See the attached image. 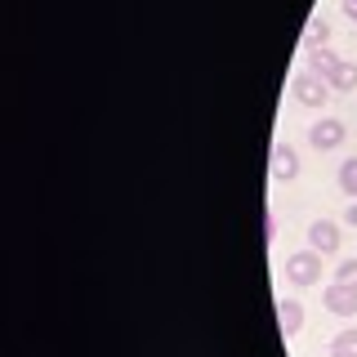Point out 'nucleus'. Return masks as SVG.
I'll use <instances>...</instances> for the list:
<instances>
[{
  "label": "nucleus",
  "mask_w": 357,
  "mask_h": 357,
  "mask_svg": "<svg viewBox=\"0 0 357 357\" xmlns=\"http://www.w3.org/2000/svg\"><path fill=\"white\" fill-rule=\"evenodd\" d=\"M321 250H295L286 259V282L290 286H321Z\"/></svg>",
  "instance_id": "nucleus-1"
},
{
  "label": "nucleus",
  "mask_w": 357,
  "mask_h": 357,
  "mask_svg": "<svg viewBox=\"0 0 357 357\" xmlns=\"http://www.w3.org/2000/svg\"><path fill=\"white\" fill-rule=\"evenodd\" d=\"M290 94H295V103H304V107H326V94H331V85L321 81L317 72H295V81H290Z\"/></svg>",
  "instance_id": "nucleus-2"
},
{
  "label": "nucleus",
  "mask_w": 357,
  "mask_h": 357,
  "mask_svg": "<svg viewBox=\"0 0 357 357\" xmlns=\"http://www.w3.org/2000/svg\"><path fill=\"white\" fill-rule=\"evenodd\" d=\"M344 134H349V130H344L340 116H321V121H312V126H308V143L317 152H331V148H340V143H344Z\"/></svg>",
  "instance_id": "nucleus-3"
},
{
  "label": "nucleus",
  "mask_w": 357,
  "mask_h": 357,
  "mask_svg": "<svg viewBox=\"0 0 357 357\" xmlns=\"http://www.w3.org/2000/svg\"><path fill=\"white\" fill-rule=\"evenodd\" d=\"M321 308L335 312V317H357V286H344V282H335L321 290Z\"/></svg>",
  "instance_id": "nucleus-4"
},
{
  "label": "nucleus",
  "mask_w": 357,
  "mask_h": 357,
  "mask_svg": "<svg viewBox=\"0 0 357 357\" xmlns=\"http://www.w3.org/2000/svg\"><path fill=\"white\" fill-rule=\"evenodd\" d=\"M268 174H273L277 183H290V178H299V156H295V148H290V143H273Z\"/></svg>",
  "instance_id": "nucleus-5"
},
{
  "label": "nucleus",
  "mask_w": 357,
  "mask_h": 357,
  "mask_svg": "<svg viewBox=\"0 0 357 357\" xmlns=\"http://www.w3.org/2000/svg\"><path fill=\"white\" fill-rule=\"evenodd\" d=\"M308 250H321V255L340 250V223H331V219L308 223Z\"/></svg>",
  "instance_id": "nucleus-6"
},
{
  "label": "nucleus",
  "mask_w": 357,
  "mask_h": 357,
  "mask_svg": "<svg viewBox=\"0 0 357 357\" xmlns=\"http://www.w3.org/2000/svg\"><path fill=\"white\" fill-rule=\"evenodd\" d=\"M277 326H282L286 340H295V335L304 331V304H299V299H282V304H277Z\"/></svg>",
  "instance_id": "nucleus-7"
},
{
  "label": "nucleus",
  "mask_w": 357,
  "mask_h": 357,
  "mask_svg": "<svg viewBox=\"0 0 357 357\" xmlns=\"http://www.w3.org/2000/svg\"><path fill=\"white\" fill-rule=\"evenodd\" d=\"M340 63H344V59H335V54H331V45H321V50H308V72H317L321 81H326V76H331Z\"/></svg>",
  "instance_id": "nucleus-8"
},
{
  "label": "nucleus",
  "mask_w": 357,
  "mask_h": 357,
  "mask_svg": "<svg viewBox=\"0 0 357 357\" xmlns=\"http://www.w3.org/2000/svg\"><path fill=\"white\" fill-rule=\"evenodd\" d=\"M326 85H331V89H344V94H349V89H357V63H340V67L326 76Z\"/></svg>",
  "instance_id": "nucleus-9"
},
{
  "label": "nucleus",
  "mask_w": 357,
  "mask_h": 357,
  "mask_svg": "<svg viewBox=\"0 0 357 357\" xmlns=\"http://www.w3.org/2000/svg\"><path fill=\"white\" fill-rule=\"evenodd\" d=\"M331 357H357V326H344L331 340Z\"/></svg>",
  "instance_id": "nucleus-10"
},
{
  "label": "nucleus",
  "mask_w": 357,
  "mask_h": 357,
  "mask_svg": "<svg viewBox=\"0 0 357 357\" xmlns=\"http://www.w3.org/2000/svg\"><path fill=\"white\" fill-rule=\"evenodd\" d=\"M326 40H331V22L317 14V18L308 22V36H304V45H308V50H321V45H326Z\"/></svg>",
  "instance_id": "nucleus-11"
},
{
  "label": "nucleus",
  "mask_w": 357,
  "mask_h": 357,
  "mask_svg": "<svg viewBox=\"0 0 357 357\" xmlns=\"http://www.w3.org/2000/svg\"><path fill=\"white\" fill-rule=\"evenodd\" d=\"M340 188H344V192H349V197L357 201V156L340 165Z\"/></svg>",
  "instance_id": "nucleus-12"
},
{
  "label": "nucleus",
  "mask_w": 357,
  "mask_h": 357,
  "mask_svg": "<svg viewBox=\"0 0 357 357\" xmlns=\"http://www.w3.org/2000/svg\"><path fill=\"white\" fill-rule=\"evenodd\" d=\"M335 282H344V286H357V259H344L340 268H335Z\"/></svg>",
  "instance_id": "nucleus-13"
},
{
  "label": "nucleus",
  "mask_w": 357,
  "mask_h": 357,
  "mask_svg": "<svg viewBox=\"0 0 357 357\" xmlns=\"http://www.w3.org/2000/svg\"><path fill=\"white\" fill-rule=\"evenodd\" d=\"M264 237L277 241V215H273V210H264Z\"/></svg>",
  "instance_id": "nucleus-14"
},
{
  "label": "nucleus",
  "mask_w": 357,
  "mask_h": 357,
  "mask_svg": "<svg viewBox=\"0 0 357 357\" xmlns=\"http://www.w3.org/2000/svg\"><path fill=\"white\" fill-rule=\"evenodd\" d=\"M340 5H344V14H349V18L357 22V0H340Z\"/></svg>",
  "instance_id": "nucleus-15"
},
{
  "label": "nucleus",
  "mask_w": 357,
  "mask_h": 357,
  "mask_svg": "<svg viewBox=\"0 0 357 357\" xmlns=\"http://www.w3.org/2000/svg\"><path fill=\"white\" fill-rule=\"evenodd\" d=\"M349 223H353V228H357V201H353V206H349Z\"/></svg>",
  "instance_id": "nucleus-16"
}]
</instances>
